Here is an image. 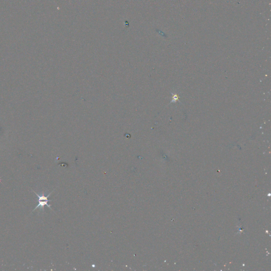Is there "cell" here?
Instances as JSON below:
<instances>
[{
  "instance_id": "6da1fadb",
  "label": "cell",
  "mask_w": 271,
  "mask_h": 271,
  "mask_svg": "<svg viewBox=\"0 0 271 271\" xmlns=\"http://www.w3.org/2000/svg\"><path fill=\"white\" fill-rule=\"evenodd\" d=\"M34 192L36 193L37 196L38 197V201L39 203L37 205V206L35 208V209H34V210H35L36 209H38L39 208H44L45 206H47L48 208H49L50 209H51L50 206L48 204V202L49 201H51V200H48V197L49 196V195L51 194V193H50L47 196H45L44 194H42L41 195H40L38 194L37 193H36L35 192Z\"/></svg>"
}]
</instances>
